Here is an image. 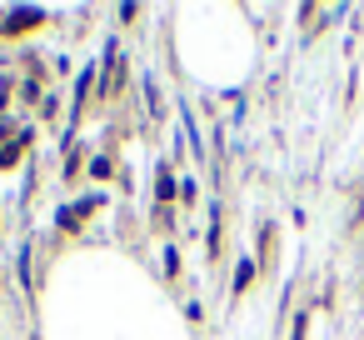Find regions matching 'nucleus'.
<instances>
[{
	"mask_svg": "<svg viewBox=\"0 0 364 340\" xmlns=\"http://www.w3.org/2000/svg\"><path fill=\"white\" fill-rule=\"evenodd\" d=\"M155 196H160V200H170V196H175V180H170V170H160V185H155Z\"/></svg>",
	"mask_w": 364,
	"mask_h": 340,
	"instance_id": "20e7f679",
	"label": "nucleus"
},
{
	"mask_svg": "<svg viewBox=\"0 0 364 340\" xmlns=\"http://www.w3.org/2000/svg\"><path fill=\"white\" fill-rule=\"evenodd\" d=\"M250 281H254V265H250V261H245V265H240V275H234V295H240V290H245V285H250Z\"/></svg>",
	"mask_w": 364,
	"mask_h": 340,
	"instance_id": "39448f33",
	"label": "nucleus"
},
{
	"mask_svg": "<svg viewBox=\"0 0 364 340\" xmlns=\"http://www.w3.org/2000/svg\"><path fill=\"white\" fill-rule=\"evenodd\" d=\"M20 145H26V140H15V145H6V151H0V170H10V165L20 160Z\"/></svg>",
	"mask_w": 364,
	"mask_h": 340,
	"instance_id": "7ed1b4c3",
	"label": "nucleus"
},
{
	"mask_svg": "<svg viewBox=\"0 0 364 340\" xmlns=\"http://www.w3.org/2000/svg\"><path fill=\"white\" fill-rule=\"evenodd\" d=\"M95 205H100V200H80L75 210H65V216H60V225H65V230H75V225H80V220H85V216L95 210Z\"/></svg>",
	"mask_w": 364,
	"mask_h": 340,
	"instance_id": "f03ea898",
	"label": "nucleus"
},
{
	"mask_svg": "<svg viewBox=\"0 0 364 340\" xmlns=\"http://www.w3.org/2000/svg\"><path fill=\"white\" fill-rule=\"evenodd\" d=\"M35 26H40V10H15L6 30H10V35H26V30H35Z\"/></svg>",
	"mask_w": 364,
	"mask_h": 340,
	"instance_id": "f257e3e1",
	"label": "nucleus"
}]
</instances>
